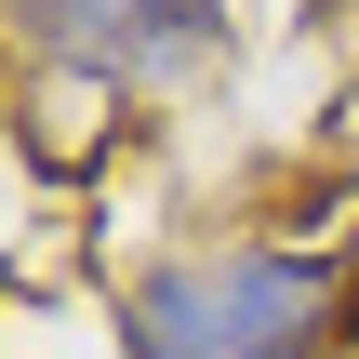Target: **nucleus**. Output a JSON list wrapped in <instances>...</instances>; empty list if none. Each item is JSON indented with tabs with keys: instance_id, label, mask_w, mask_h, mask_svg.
I'll list each match as a JSON object with an SVG mask.
<instances>
[{
	"instance_id": "obj_1",
	"label": "nucleus",
	"mask_w": 359,
	"mask_h": 359,
	"mask_svg": "<svg viewBox=\"0 0 359 359\" xmlns=\"http://www.w3.org/2000/svg\"><path fill=\"white\" fill-rule=\"evenodd\" d=\"M107 346L120 359H346L359 280L346 253H306V240H173L120 280Z\"/></svg>"
},
{
	"instance_id": "obj_2",
	"label": "nucleus",
	"mask_w": 359,
	"mask_h": 359,
	"mask_svg": "<svg viewBox=\"0 0 359 359\" xmlns=\"http://www.w3.org/2000/svg\"><path fill=\"white\" fill-rule=\"evenodd\" d=\"M13 53H40L53 80L93 93H187L200 67H226L240 0H0Z\"/></svg>"
}]
</instances>
